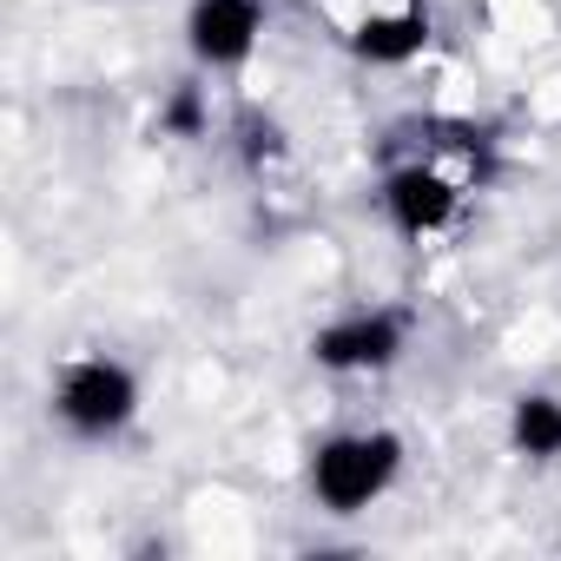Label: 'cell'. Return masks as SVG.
<instances>
[{
	"instance_id": "1",
	"label": "cell",
	"mask_w": 561,
	"mask_h": 561,
	"mask_svg": "<svg viewBox=\"0 0 561 561\" xmlns=\"http://www.w3.org/2000/svg\"><path fill=\"white\" fill-rule=\"evenodd\" d=\"M403 462H410V443L383 423H364V430H331L311 443L305 456V489L324 515L351 522V515H370L397 482H403Z\"/></svg>"
},
{
	"instance_id": "2",
	"label": "cell",
	"mask_w": 561,
	"mask_h": 561,
	"mask_svg": "<svg viewBox=\"0 0 561 561\" xmlns=\"http://www.w3.org/2000/svg\"><path fill=\"white\" fill-rule=\"evenodd\" d=\"M139 403H146L139 370H133L126 357H113V351H80V357H67V364L54 370V390H47L54 423H60L67 436H80V443H113V436H126V430L139 423Z\"/></svg>"
},
{
	"instance_id": "3",
	"label": "cell",
	"mask_w": 561,
	"mask_h": 561,
	"mask_svg": "<svg viewBox=\"0 0 561 561\" xmlns=\"http://www.w3.org/2000/svg\"><path fill=\"white\" fill-rule=\"evenodd\" d=\"M410 311L397 305H364V311H344L331 324L311 331V364L331 370V377H383L403 364L410 351Z\"/></svg>"
},
{
	"instance_id": "4",
	"label": "cell",
	"mask_w": 561,
	"mask_h": 561,
	"mask_svg": "<svg viewBox=\"0 0 561 561\" xmlns=\"http://www.w3.org/2000/svg\"><path fill=\"white\" fill-rule=\"evenodd\" d=\"M377 211L397 238L423 244V238H443L456 218H462V185L430 165V159H410V165H390L383 185H377Z\"/></svg>"
},
{
	"instance_id": "5",
	"label": "cell",
	"mask_w": 561,
	"mask_h": 561,
	"mask_svg": "<svg viewBox=\"0 0 561 561\" xmlns=\"http://www.w3.org/2000/svg\"><path fill=\"white\" fill-rule=\"evenodd\" d=\"M179 34L198 73H238L264 41V0H192Z\"/></svg>"
},
{
	"instance_id": "6",
	"label": "cell",
	"mask_w": 561,
	"mask_h": 561,
	"mask_svg": "<svg viewBox=\"0 0 561 561\" xmlns=\"http://www.w3.org/2000/svg\"><path fill=\"white\" fill-rule=\"evenodd\" d=\"M430 41H436V21H430V8H416V0H403V8H370L344 34V47L364 67H410V60L430 54Z\"/></svg>"
},
{
	"instance_id": "7",
	"label": "cell",
	"mask_w": 561,
	"mask_h": 561,
	"mask_svg": "<svg viewBox=\"0 0 561 561\" xmlns=\"http://www.w3.org/2000/svg\"><path fill=\"white\" fill-rule=\"evenodd\" d=\"M508 449L522 462H561V397L554 390H522L508 403Z\"/></svg>"
},
{
	"instance_id": "8",
	"label": "cell",
	"mask_w": 561,
	"mask_h": 561,
	"mask_svg": "<svg viewBox=\"0 0 561 561\" xmlns=\"http://www.w3.org/2000/svg\"><path fill=\"white\" fill-rule=\"evenodd\" d=\"M159 126H165L172 139H205V126H211V113H205V100H198V87H179V93L165 100V113H159Z\"/></svg>"
}]
</instances>
